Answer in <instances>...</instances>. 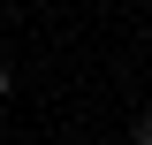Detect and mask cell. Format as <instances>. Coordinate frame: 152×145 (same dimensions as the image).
Returning <instances> with one entry per match:
<instances>
[{"label": "cell", "mask_w": 152, "mask_h": 145, "mask_svg": "<svg viewBox=\"0 0 152 145\" xmlns=\"http://www.w3.org/2000/svg\"><path fill=\"white\" fill-rule=\"evenodd\" d=\"M129 145H137V138H129Z\"/></svg>", "instance_id": "cell-3"}, {"label": "cell", "mask_w": 152, "mask_h": 145, "mask_svg": "<svg viewBox=\"0 0 152 145\" xmlns=\"http://www.w3.org/2000/svg\"><path fill=\"white\" fill-rule=\"evenodd\" d=\"M137 145H152V107H145V115H137Z\"/></svg>", "instance_id": "cell-1"}, {"label": "cell", "mask_w": 152, "mask_h": 145, "mask_svg": "<svg viewBox=\"0 0 152 145\" xmlns=\"http://www.w3.org/2000/svg\"><path fill=\"white\" fill-rule=\"evenodd\" d=\"M8 92H15V76H8V61H0V99H8Z\"/></svg>", "instance_id": "cell-2"}]
</instances>
